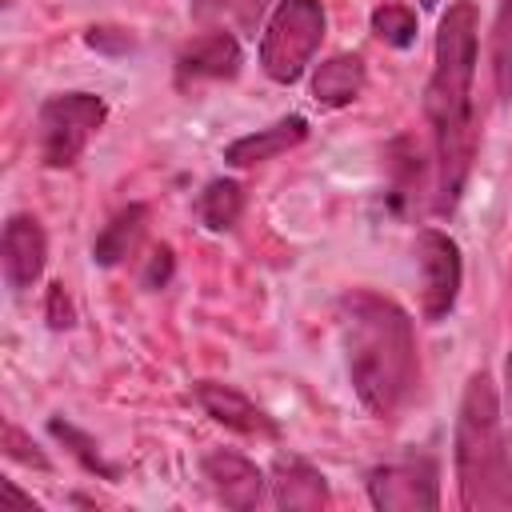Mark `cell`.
Returning <instances> with one entry per match:
<instances>
[{
    "instance_id": "obj_26",
    "label": "cell",
    "mask_w": 512,
    "mask_h": 512,
    "mask_svg": "<svg viewBox=\"0 0 512 512\" xmlns=\"http://www.w3.org/2000/svg\"><path fill=\"white\" fill-rule=\"evenodd\" d=\"M504 400H508V428H512V352H508V364H504Z\"/></svg>"
},
{
    "instance_id": "obj_18",
    "label": "cell",
    "mask_w": 512,
    "mask_h": 512,
    "mask_svg": "<svg viewBox=\"0 0 512 512\" xmlns=\"http://www.w3.org/2000/svg\"><path fill=\"white\" fill-rule=\"evenodd\" d=\"M492 80H496V96L508 104L512 100V0H500L496 24H492Z\"/></svg>"
},
{
    "instance_id": "obj_11",
    "label": "cell",
    "mask_w": 512,
    "mask_h": 512,
    "mask_svg": "<svg viewBox=\"0 0 512 512\" xmlns=\"http://www.w3.org/2000/svg\"><path fill=\"white\" fill-rule=\"evenodd\" d=\"M272 500L284 512H312V508H328L332 492H328L324 472H316L308 460L276 456V464H272Z\"/></svg>"
},
{
    "instance_id": "obj_3",
    "label": "cell",
    "mask_w": 512,
    "mask_h": 512,
    "mask_svg": "<svg viewBox=\"0 0 512 512\" xmlns=\"http://www.w3.org/2000/svg\"><path fill=\"white\" fill-rule=\"evenodd\" d=\"M456 480L468 512H512V452L488 372H472L456 416Z\"/></svg>"
},
{
    "instance_id": "obj_8",
    "label": "cell",
    "mask_w": 512,
    "mask_h": 512,
    "mask_svg": "<svg viewBox=\"0 0 512 512\" xmlns=\"http://www.w3.org/2000/svg\"><path fill=\"white\" fill-rule=\"evenodd\" d=\"M240 64H244V56H240V44H236L232 32H204L192 44L180 48L176 88L188 92V88L208 84V80H232L240 72Z\"/></svg>"
},
{
    "instance_id": "obj_2",
    "label": "cell",
    "mask_w": 512,
    "mask_h": 512,
    "mask_svg": "<svg viewBox=\"0 0 512 512\" xmlns=\"http://www.w3.org/2000/svg\"><path fill=\"white\" fill-rule=\"evenodd\" d=\"M340 332L356 400L376 420H392L416 384V336L408 312L380 292L352 288L340 296Z\"/></svg>"
},
{
    "instance_id": "obj_15",
    "label": "cell",
    "mask_w": 512,
    "mask_h": 512,
    "mask_svg": "<svg viewBox=\"0 0 512 512\" xmlns=\"http://www.w3.org/2000/svg\"><path fill=\"white\" fill-rule=\"evenodd\" d=\"M364 80H368L364 76V60L340 52V56H328L324 64H316L312 96H316L320 108H344V104H352L364 92Z\"/></svg>"
},
{
    "instance_id": "obj_7",
    "label": "cell",
    "mask_w": 512,
    "mask_h": 512,
    "mask_svg": "<svg viewBox=\"0 0 512 512\" xmlns=\"http://www.w3.org/2000/svg\"><path fill=\"white\" fill-rule=\"evenodd\" d=\"M416 264H420V304L428 320H444L460 296V248L448 232L424 228L416 236Z\"/></svg>"
},
{
    "instance_id": "obj_10",
    "label": "cell",
    "mask_w": 512,
    "mask_h": 512,
    "mask_svg": "<svg viewBox=\"0 0 512 512\" xmlns=\"http://www.w3.org/2000/svg\"><path fill=\"white\" fill-rule=\"evenodd\" d=\"M200 472H204V480L212 484V492H216V500L224 508L248 512V508H256L264 500V472L240 452L212 448V452H204Z\"/></svg>"
},
{
    "instance_id": "obj_13",
    "label": "cell",
    "mask_w": 512,
    "mask_h": 512,
    "mask_svg": "<svg viewBox=\"0 0 512 512\" xmlns=\"http://www.w3.org/2000/svg\"><path fill=\"white\" fill-rule=\"evenodd\" d=\"M304 136H308V120H304V116H284V120H276V124H268V128H256V132L232 140V144L224 148V160H228L232 168H252V164H264V160H272V156L296 148Z\"/></svg>"
},
{
    "instance_id": "obj_24",
    "label": "cell",
    "mask_w": 512,
    "mask_h": 512,
    "mask_svg": "<svg viewBox=\"0 0 512 512\" xmlns=\"http://www.w3.org/2000/svg\"><path fill=\"white\" fill-rule=\"evenodd\" d=\"M88 44L92 48H104V52H128L132 48V36L124 28H92L88 32Z\"/></svg>"
},
{
    "instance_id": "obj_22",
    "label": "cell",
    "mask_w": 512,
    "mask_h": 512,
    "mask_svg": "<svg viewBox=\"0 0 512 512\" xmlns=\"http://www.w3.org/2000/svg\"><path fill=\"white\" fill-rule=\"evenodd\" d=\"M172 248L168 244H160L156 252H152V260H148V268H144V288H164L168 280H172Z\"/></svg>"
},
{
    "instance_id": "obj_4",
    "label": "cell",
    "mask_w": 512,
    "mask_h": 512,
    "mask_svg": "<svg viewBox=\"0 0 512 512\" xmlns=\"http://www.w3.org/2000/svg\"><path fill=\"white\" fill-rule=\"evenodd\" d=\"M324 40L320 0H280L260 36V68L276 84H296Z\"/></svg>"
},
{
    "instance_id": "obj_6",
    "label": "cell",
    "mask_w": 512,
    "mask_h": 512,
    "mask_svg": "<svg viewBox=\"0 0 512 512\" xmlns=\"http://www.w3.org/2000/svg\"><path fill=\"white\" fill-rule=\"evenodd\" d=\"M368 500L380 512H432L440 508V472L428 456H404L368 472Z\"/></svg>"
},
{
    "instance_id": "obj_14",
    "label": "cell",
    "mask_w": 512,
    "mask_h": 512,
    "mask_svg": "<svg viewBox=\"0 0 512 512\" xmlns=\"http://www.w3.org/2000/svg\"><path fill=\"white\" fill-rule=\"evenodd\" d=\"M384 160H388V204L392 212H408L420 196V184H424V156H420V144L412 136H396L388 148H384Z\"/></svg>"
},
{
    "instance_id": "obj_1",
    "label": "cell",
    "mask_w": 512,
    "mask_h": 512,
    "mask_svg": "<svg viewBox=\"0 0 512 512\" xmlns=\"http://www.w3.org/2000/svg\"><path fill=\"white\" fill-rule=\"evenodd\" d=\"M472 76H476V8L472 0L448 4L436 32V64L424 88V112L436 140V212H456L472 156H476V124H472Z\"/></svg>"
},
{
    "instance_id": "obj_5",
    "label": "cell",
    "mask_w": 512,
    "mask_h": 512,
    "mask_svg": "<svg viewBox=\"0 0 512 512\" xmlns=\"http://www.w3.org/2000/svg\"><path fill=\"white\" fill-rule=\"evenodd\" d=\"M108 120V104L96 92H60L48 96L36 112V148L48 168H72L88 140Z\"/></svg>"
},
{
    "instance_id": "obj_12",
    "label": "cell",
    "mask_w": 512,
    "mask_h": 512,
    "mask_svg": "<svg viewBox=\"0 0 512 512\" xmlns=\"http://www.w3.org/2000/svg\"><path fill=\"white\" fill-rule=\"evenodd\" d=\"M196 400H200V408H204L216 424H224V428H232V432H244V436H276L272 416H268L264 408H256L244 392L228 388V384L200 380V384H196Z\"/></svg>"
},
{
    "instance_id": "obj_27",
    "label": "cell",
    "mask_w": 512,
    "mask_h": 512,
    "mask_svg": "<svg viewBox=\"0 0 512 512\" xmlns=\"http://www.w3.org/2000/svg\"><path fill=\"white\" fill-rule=\"evenodd\" d=\"M420 4H424V8H436V4H440V0H420Z\"/></svg>"
},
{
    "instance_id": "obj_9",
    "label": "cell",
    "mask_w": 512,
    "mask_h": 512,
    "mask_svg": "<svg viewBox=\"0 0 512 512\" xmlns=\"http://www.w3.org/2000/svg\"><path fill=\"white\" fill-rule=\"evenodd\" d=\"M0 256H4V280L12 292H28L40 272H44V260H48V236L40 228L36 216H8L4 224V240H0Z\"/></svg>"
},
{
    "instance_id": "obj_16",
    "label": "cell",
    "mask_w": 512,
    "mask_h": 512,
    "mask_svg": "<svg viewBox=\"0 0 512 512\" xmlns=\"http://www.w3.org/2000/svg\"><path fill=\"white\" fill-rule=\"evenodd\" d=\"M144 224H148V208H144V204H128V208H120V212L100 228V236H96V244H92V260H96L100 268L120 264V260L140 244Z\"/></svg>"
},
{
    "instance_id": "obj_21",
    "label": "cell",
    "mask_w": 512,
    "mask_h": 512,
    "mask_svg": "<svg viewBox=\"0 0 512 512\" xmlns=\"http://www.w3.org/2000/svg\"><path fill=\"white\" fill-rule=\"evenodd\" d=\"M4 452L20 464H32V468H48V460L36 452V444L16 428V424H4Z\"/></svg>"
},
{
    "instance_id": "obj_25",
    "label": "cell",
    "mask_w": 512,
    "mask_h": 512,
    "mask_svg": "<svg viewBox=\"0 0 512 512\" xmlns=\"http://www.w3.org/2000/svg\"><path fill=\"white\" fill-rule=\"evenodd\" d=\"M232 0H192V16H200V20H208V16H216V12H224Z\"/></svg>"
},
{
    "instance_id": "obj_20",
    "label": "cell",
    "mask_w": 512,
    "mask_h": 512,
    "mask_svg": "<svg viewBox=\"0 0 512 512\" xmlns=\"http://www.w3.org/2000/svg\"><path fill=\"white\" fill-rule=\"evenodd\" d=\"M48 432H52L56 440H64V444L72 448V456H76V460H80L88 472H96V476H104V480H116V468H112V464H104V456L96 452V444H92V440H88L80 428H72L68 420L52 416V420H48Z\"/></svg>"
},
{
    "instance_id": "obj_17",
    "label": "cell",
    "mask_w": 512,
    "mask_h": 512,
    "mask_svg": "<svg viewBox=\"0 0 512 512\" xmlns=\"http://www.w3.org/2000/svg\"><path fill=\"white\" fill-rule=\"evenodd\" d=\"M196 208H200V220H204L212 232H228V228H236V220H240V212H244V188H240L236 180H228V176L208 180Z\"/></svg>"
},
{
    "instance_id": "obj_23",
    "label": "cell",
    "mask_w": 512,
    "mask_h": 512,
    "mask_svg": "<svg viewBox=\"0 0 512 512\" xmlns=\"http://www.w3.org/2000/svg\"><path fill=\"white\" fill-rule=\"evenodd\" d=\"M76 312H72V300L64 296V284H52L48 288V324L52 328H72Z\"/></svg>"
},
{
    "instance_id": "obj_19",
    "label": "cell",
    "mask_w": 512,
    "mask_h": 512,
    "mask_svg": "<svg viewBox=\"0 0 512 512\" xmlns=\"http://www.w3.org/2000/svg\"><path fill=\"white\" fill-rule=\"evenodd\" d=\"M372 32L392 48H408L416 40V12L404 4H380L372 12Z\"/></svg>"
}]
</instances>
